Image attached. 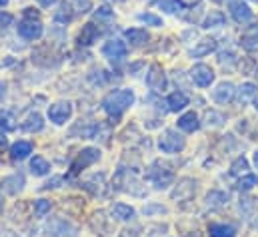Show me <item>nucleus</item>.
Segmentation results:
<instances>
[{"mask_svg":"<svg viewBox=\"0 0 258 237\" xmlns=\"http://www.w3.org/2000/svg\"><path fill=\"white\" fill-rule=\"evenodd\" d=\"M148 229H152V231H166L168 227H166V225H150ZM156 235H160V233H150V235H146V237H156Z\"/></svg>","mask_w":258,"mask_h":237,"instance_id":"49530a36","label":"nucleus"},{"mask_svg":"<svg viewBox=\"0 0 258 237\" xmlns=\"http://www.w3.org/2000/svg\"><path fill=\"white\" fill-rule=\"evenodd\" d=\"M6 4H8V0H0V8H2V6H6Z\"/></svg>","mask_w":258,"mask_h":237,"instance_id":"603ef678","label":"nucleus"},{"mask_svg":"<svg viewBox=\"0 0 258 237\" xmlns=\"http://www.w3.org/2000/svg\"><path fill=\"white\" fill-rule=\"evenodd\" d=\"M256 183H258L256 176H252V174H244L242 178L238 179V183H236V189H238V191H250V189H252Z\"/></svg>","mask_w":258,"mask_h":237,"instance_id":"f704fd0d","label":"nucleus"},{"mask_svg":"<svg viewBox=\"0 0 258 237\" xmlns=\"http://www.w3.org/2000/svg\"><path fill=\"white\" fill-rule=\"evenodd\" d=\"M216 46H218V42H216L214 38H202V40L196 42V46H194L188 54H190V58H204V56H208L210 52H214Z\"/></svg>","mask_w":258,"mask_h":237,"instance_id":"f3484780","label":"nucleus"},{"mask_svg":"<svg viewBox=\"0 0 258 237\" xmlns=\"http://www.w3.org/2000/svg\"><path fill=\"white\" fill-rule=\"evenodd\" d=\"M222 26H226V16L220 10H210L204 16V20H202V28H206V30H210V28H222Z\"/></svg>","mask_w":258,"mask_h":237,"instance_id":"6ab92c4d","label":"nucleus"},{"mask_svg":"<svg viewBox=\"0 0 258 237\" xmlns=\"http://www.w3.org/2000/svg\"><path fill=\"white\" fill-rule=\"evenodd\" d=\"M166 106L170 112H180L188 106V96L184 92H172L168 98H166Z\"/></svg>","mask_w":258,"mask_h":237,"instance_id":"4be33fe9","label":"nucleus"},{"mask_svg":"<svg viewBox=\"0 0 258 237\" xmlns=\"http://www.w3.org/2000/svg\"><path fill=\"white\" fill-rule=\"evenodd\" d=\"M168 209L164 207V205H158V203H148L146 207H144V213L146 215H152V213H166Z\"/></svg>","mask_w":258,"mask_h":237,"instance_id":"ea45409f","label":"nucleus"},{"mask_svg":"<svg viewBox=\"0 0 258 237\" xmlns=\"http://www.w3.org/2000/svg\"><path fill=\"white\" fill-rule=\"evenodd\" d=\"M228 201H230L228 191L212 189V191L206 193V205H210V207H224V205H228Z\"/></svg>","mask_w":258,"mask_h":237,"instance_id":"aec40b11","label":"nucleus"},{"mask_svg":"<svg viewBox=\"0 0 258 237\" xmlns=\"http://www.w3.org/2000/svg\"><path fill=\"white\" fill-rule=\"evenodd\" d=\"M234 60H236V56H234V52H220L218 54V62L222 64V66H226V64H234Z\"/></svg>","mask_w":258,"mask_h":237,"instance_id":"a19ab883","label":"nucleus"},{"mask_svg":"<svg viewBox=\"0 0 258 237\" xmlns=\"http://www.w3.org/2000/svg\"><path fill=\"white\" fill-rule=\"evenodd\" d=\"M178 128L182 132H186V134H192V132H196L200 128V120H198V116L194 112H186V114H182L178 118Z\"/></svg>","mask_w":258,"mask_h":237,"instance_id":"393cba45","label":"nucleus"},{"mask_svg":"<svg viewBox=\"0 0 258 237\" xmlns=\"http://www.w3.org/2000/svg\"><path fill=\"white\" fill-rule=\"evenodd\" d=\"M214 70L208 66V64H194L192 70H190V78L198 88H208L212 82H214Z\"/></svg>","mask_w":258,"mask_h":237,"instance_id":"9d476101","label":"nucleus"},{"mask_svg":"<svg viewBox=\"0 0 258 237\" xmlns=\"http://www.w3.org/2000/svg\"><path fill=\"white\" fill-rule=\"evenodd\" d=\"M0 237H12L10 231H0Z\"/></svg>","mask_w":258,"mask_h":237,"instance_id":"8fccbe9b","label":"nucleus"},{"mask_svg":"<svg viewBox=\"0 0 258 237\" xmlns=\"http://www.w3.org/2000/svg\"><path fill=\"white\" fill-rule=\"evenodd\" d=\"M94 16H96V20H114V10L108 6H100L94 12Z\"/></svg>","mask_w":258,"mask_h":237,"instance_id":"4c0bfd02","label":"nucleus"},{"mask_svg":"<svg viewBox=\"0 0 258 237\" xmlns=\"http://www.w3.org/2000/svg\"><path fill=\"white\" fill-rule=\"evenodd\" d=\"M166 74H164V68L160 64H150L148 72H146V86L152 90V92H162L166 90Z\"/></svg>","mask_w":258,"mask_h":237,"instance_id":"0eeeda50","label":"nucleus"},{"mask_svg":"<svg viewBox=\"0 0 258 237\" xmlns=\"http://www.w3.org/2000/svg\"><path fill=\"white\" fill-rule=\"evenodd\" d=\"M40 6H44V8H50V6H54L58 0H36Z\"/></svg>","mask_w":258,"mask_h":237,"instance_id":"09e8293b","label":"nucleus"},{"mask_svg":"<svg viewBox=\"0 0 258 237\" xmlns=\"http://www.w3.org/2000/svg\"><path fill=\"white\" fill-rule=\"evenodd\" d=\"M14 22V16L10 12H0V32H4L8 26H12Z\"/></svg>","mask_w":258,"mask_h":237,"instance_id":"58836bf2","label":"nucleus"},{"mask_svg":"<svg viewBox=\"0 0 258 237\" xmlns=\"http://www.w3.org/2000/svg\"><path fill=\"white\" fill-rule=\"evenodd\" d=\"M100 28L94 24V22H88V24H84L82 26V30L78 32V36H76V42H78V46H92L96 40H98V36H100Z\"/></svg>","mask_w":258,"mask_h":237,"instance_id":"4468645a","label":"nucleus"},{"mask_svg":"<svg viewBox=\"0 0 258 237\" xmlns=\"http://www.w3.org/2000/svg\"><path fill=\"white\" fill-rule=\"evenodd\" d=\"M148 178L154 183L156 189H166L174 181V174L168 166H162L160 162H156V164H152V168L148 172Z\"/></svg>","mask_w":258,"mask_h":237,"instance_id":"20e7f679","label":"nucleus"},{"mask_svg":"<svg viewBox=\"0 0 258 237\" xmlns=\"http://www.w3.org/2000/svg\"><path fill=\"white\" fill-rule=\"evenodd\" d=\"M164 12H168V14H176V12H180V10H186V4L182 2V0H160V4H158Z\"/></svg>","mask_w":258,"mask_h":237,"instance_id":"2f4dec72","label":"nucleus"},{"mask_svg":"<svg viewBox=\"0 0 258 237\" xmlns=\"http://www.w3.org/2000/svg\"><path fill=\"white\" fill-rule=\"evenodd\" d=\"M254 108L258 110V98H254Z\"/></svg>","mask_w":258,"mask_h":237,"instance_id":"5fc2aeb1","label":"nucleus"},{"mask_svg":"<svg viewBox=\"0 0 258 237\" xmlns=\"http://www.w3.org/2000/svg\"><path fill=\"white\" fill-rule=\"evenodd\" d=\"M254 166H256V170H258V152H254Z\"/></svg>","mask_w":258,"mask_h":237,"instance_id":"3c124183","label":"nucleus"},{"mask_svg":"<svg viewBox=\"0 0 258 237\" xmlns=\"http://www.w3.org/2000/svg\"><path fill=\"white\" fill-rule=\"evenodd\" d=\"M240 46L248 52H256L258 50V24L254 26H246L240 34Z\"/></svg>","mask_w":258,"mask_h":237,"instance_id":"2eb2a0df","label":"nucleus"},{"mask_svg":"<svg viewBox=\"0 0 258 237\" xmlns=\"http://www.w3.org/2000/svg\"><path fill=\"white\" fill-rule=\"evenodd\" d=\"M30 172H32L34 176L42 178V176L50 174V164H48L42 156H34V158L30 160Z\"/></svg>","mask_w":258,"mask_h":237,"instance_id":"c756f323","label":"nucleus"},{"mask_svg":"<svg viewBox=\"0 0 258 237\" xmlns=\"http://www.w3.org/2000/svg\"><path fill=\"white\" fill-rule=\"evenodd\" d=\"M256 227H258V223H256Z\"/></svg>","mask_w":258,"mask_h":237,"instance_id":"4d7b16f0","label":"nucleus"},{"mask_svg":"<svg viewBox=\"0 0 258 237\" xmlns=\"http://www.w3.org/2000/svg\"><path fill=\"white\" fill-rule=\"evenodd\" d=\"M110 215L114 217V219H118V221H132L134 217H136V209L128 205V203H122V201H116V203H112V207H110Z\"/></svg>","mask_w":258,"mask_h":237,"instance_id":"dca6fc26","label":"nucleus"},{"mask_svg":"<svg viewBox=\"0 0 258 237\" xmlns=\"http://www.w3.org/2000/svg\"><path fill=\"white\" fill-rule=\"evenodd\" d=\"M228 12H230L232 20L238 22V24H246V22H250L252 16H254L252 8H250L244 0H228Z\"/></svg>","mask_w":258,"mask_h":237,"instance_id":"1a4fd4ad","label":"nucleus"},{"mask_svg":"<svg viewBox=\"0 0 258 237\" xmlns=\"http://www.w3.org/2000/svg\"><path fill=\"white\" fill-rule=\"evenodd\" d=\"M236 98V86L232 82H220L212 90V100L216 104H230Z\"/></svg>","mask_w":258,"mask_h":237,"instance_id":"ddd939ff","label":"nucleus"},{"mask_svg":"<svg viewBox=\"0 0 258 237\" xmlns=\"http://www.w3.org/2000/svg\"><path fill=\"white\" fill-rule=\"evenodd\" d=\"M126 54H128V46H126V42L120 40V38H112V40H108V42L102 46V56L112 60V62L124 60Z\"/></svg>","mask_w":258,"mask_h":237,"instance_id":"6e6552de","label":"nucleus"},{"mask_svg":"<svg viewBox=\"0 0 258 237\" xmlns=\"http://www.w3.org/2000/svg\"><path fill=\"white\" fill-rule=\"evenodd\" d=\"M80 187L88 189L92 195H102L104 193V174H94L92 178H88Z\"/></svg>","mask_w":258,"mask_h":237,"instance_id":"b1692460","label":"nucleus"},{"mask_svg":"<svg viewBox=\"0 0 258 237\" xmlns=\"http://www.w3.org/2000/svg\"><path fill=\"white\" fill-rule=\"evenodd\" d=\"M0 185H2V189H4L6 193L14 195V193L22 191V187H24V178H22L20 174H14V176H8V178L2 179Z\"/></svg>","mask_w":258,"mask_h":237,"instance_id":"5701e85b","label":"nucleus"},{"mask_svg":"<svg viewBox=\"0 0 258 237\" xmlns=\"http://www.w3.org/2000/svg\"><path fill=\"white\" fill-rule=\"evenodd\" d=\"M196 193V179L192 178H182L176 181L174 189L170 191V199L172 201H190Z\"/></svg>","mask_w":258,"mask_h":237,"instance_id":"39448f33","label":"nucleus"},{"mask_svg":"<svg viewBox=\"0 0 258 237\" xmlns=\"http://www.w3.org/2000/svg\"><path fill=\"white\" fill-rule=\"evenodd\" d=\"M212 2H216V4H222V2H226V0H212Z\"/></svg>","mask_w":258,"mask_h":237,"instance_id":"864d4df0","label":"nucleus"},{"mask_svg":"<svg viewBox=\"0 0 258 237\" xmlns=\"http://www.w3.org/2000/svg\"><path fill=\"white\" fill-rule=\"evenodd\" d=\"M158 148L164 154H180L186 148V140L176 130H164L158 138Z\"/></svg>","mask_w":258,"mask_h":237,"instance_id":"f03ea898","label":"nucleus"},{"mask_svg":"<svg viewBox=\"0 0 258 237\" xmlns=\"http://www.w3.org/2000/svg\"><path fill=\"white\" fill-rule=\"evenodd\" d=\"M252 2H258V0H252Z\"/></svg>","mask_w":258,"mask_h":237,"instance_id":"6e6d98bb","label":"nucleus"},{"mask_svg":"<svg viewBox=\"0 0 258 237\" xmlns=\"http://www.w3.org/2000/svg\"><path fill=\"white\" fill-rule=\"evenodd\" d=\"M224 122H226L224 114H220V112H216V110H208V112L204 114V126L218 128V126H222Z\"/></svg>","mask_w":258,"mask_h":237,"instance_id":"473e14b6","label":"nucleus"},{"mask_svg":"<svg viewBox=\"0 0 258 237\" xmlns=\"http://www.w3.org/2000/svg\"><path fill=\"white\" fill-rule=\"evenodd\" d=\"M118 237H138V229H130V227H126V229H122V231L118 233Z\"/></svg>","mask_w":258,"mask_h":237,"instance_id":"a18cd8bd","label":"nucleus"},{"mask_svg":"<svg viewBox=\"0 0 258 237\" xmlns=\"http://www.w3.org/2000/svg\"><path fill=\"white\" fill-rule=\"evenodd\" d=\"M208 233L210 237H236V227L230 223H210Z\"/></svg>","mask_w":258,"mask_h":237,"instance_id":"bb28decb","label":"nucleus"},{"mask_svg":"<svg viewBox=\"0 0 258 237\" xmlns=\"http://www.w3.org/2000/svg\"><path fill=\"white\" fill-rule=\"evenodd\" d=\"M124 38L132 46H142L150 40V34L144 28H128V30H124Z\"/></svg>","mask_w":258,"mask_h":237,"instance_id":"412c9836","label":"nucleus"},{"mask_svg":"<svg viewBox=\"0 0 258 237\" xmlns=\"http://www.w3.org/2000/svg\"><path fill=\"white\" fill-rule=\"evenodd\" d=\"M138 20L140 22H144V24H148V26H162V18L160 16H156V14H152V12H142V14H138Z\"/></svg>","mask_w":258,"mask_h":237,"instance_id":"c9c22d12","label":"nucleus"},{"mask_svg":"<svg viewBox=\"0 0 258 237\" xmlns=\"http://www.w3.org/2000/svg\"><path fill=\"white\" fill-rule=\"evenodd\" d=\"M22 16H24V18H28V20H40V12H38L36 8H32V6H28V8H24V12H22Z\"/></svg>","mask_w":258,"mask_h":237,"instance_id":"37998d69","label":"nucleus"},{"mask_svg":"<svg viewBox=\"0 0 258 237\" xmlns=\"http://www.w3.org/2000/svg\"><path fill=\"white\" fill-rule=\"evenodd\" d=\"M60 183H62V178L60 176H56V178H52L46 185H44V189H54V187H60Z\"/></svg>","mask_w":258,"mask_h":237,"instance_id":"c03bdc74","label":"nucleus"},{"mask_svg":"<svg viewBox=\"0 0 258 237\" xmlns=\"http://www.w3.org/2000/svg\"><path fill=\"white\" fill-rule=\"evenodd\" d=\"M100 160V150L98 148H84L78 152V156L70 164V176H78L82 170L94 166Z\"/></svg>","mask_w":258,"mask_h":237,"instance_id":"7ed1b4c3","label":"nucleus"},{"mask_svg":"<svg viewBox=\"0 0 258 237\" xmlns=\"http://www.w3.org/2000/svg\"><path fill=\"white\" fill-rule=\"evenodd\" d=\"M246 170H248V160H246L244 156L236 158V160L230 164V174H232V176H244Z\"/></svg>","mask_w":258,"mask_h":237,"instance_id":"72a5a7b5","label":"nucleus"},{"mask_svg":"<svg viewBox=\"0 0 258 237\" xmlns=\"http://www.w3.org/2000/svg\"><path fill=\"white\" fill-rule=\"evenodd\" d=\"M6 148H8V138H6V134L0 132V152H4Z\"/></svg>","mask_w":258,"mask_h":237,"instance_id":"de8ad7c7","label":"nucleus"},{"mask_svg":"<svg viewBox=\"0 0 258 237\" xmlns=\"http://www.w3.org/2000/svg\"><path fill=\"white\" fill-rule=\"evenodd\" d=\"M74 14H76L74 4H72V2H68V0H62V2L58 4V8L54 10V22L64 24L66 26V24H70V22H72Z\"/></svg>","mask_w":258,"mask_h":237,"instance_id":"a211bd4d","label":"nucleus"},{"mask_svg":"<svg viewBox=\"0 0 258 237\" xmlns=\"http://www.w3.org/2000/svg\"><path fill=\"white\" fill-rule=\"evenodd\" d=\"M88 223H90V229H92L96 235L104 237L110 233V217H108V213H106L104 209L94 211V213L90 215Z\"/></svg>","mask_w":258,"mask_h":237,"instance_id":"f8f14e48","label":"nucleus"},{"mask_svg":"<svg viewBox=\"0 0 258 237\" xmlns=\"http://www.w3.org/2000/svg\"><path fill=\"white\" fill-rule=\"evenodd\" d=\"M42 128H44V120H42V116H40L38 112L28 114V116H26V120L22 122V130H24V132H30V134L40 132Z\"/></svg>","mask_w":258,"mask_h":237,"instance_id":"cd10ccee","label":"nucleus"},{"mask_svg":"<svg viewBox=\"0 0 258 237\" xmlns=\"http://www.w3.org/2000/svg\"><path fill=\"white\" fill-rule=\"evenodd\" d=\"M134 104V92L128 88H120V90H114L110 94L104 96L102 100V110L110 116V118H120L130 106Z\"/></svg>","mask_w":258,"mask_h":237,"instance_id":"f257e3e1","label":"nucleus"},{"mask_svg":"<svg viewBox=\"0 0 258 237\" xmlns=\"http://www.w3.org/2000/svg\"><path fill=\"white\" fill-rule=\"evenodd\" d=\"M236 94H238V102H240V104H246L248 100H254V96H256V86L250 84V82H246V84H242V86L236 90Z\"/></svg>","mask_w":258,"mask_h":237,"instance_id":"7c9ffc66","label":"nucleus"},{"mask_svg":"<svg viewBox=\"0 0 258 237\" xmlns=\"http://www.w3.org/2000/svg\"><path fill=\"white\" fill-rule=\"evenodd\" d=\"M18 30V36L24 38V40H38L42 34H44V26L40 20H28V18H22L16 26Z\"/></svg>","mask_w":258,"mask_h":237,"instance_id":"423d86ee","label":"nucleus"},{"mask_svg":"<svg viewBox=\"0 0 258 237\" xmlns=\"http://www.w3.org/2000/svg\"><path fill=\"white\" fill-rule=\"evenodd\" d=\"M32 154V144L30 142H24V140H20V142H16L12 148H10V158L12 160H26L28 156Z\"/></svg>","mask_w":258,"mask_h":237,"instance_id":"a878e982","label":"nucleus"},{"mask_svg":"<svg viewBox=\"0 0 258 237\" xmlns=\"http://www.w3.org/2000/svg\"><path fill=\"white\" fill-rule=\"evenodd\" d=\"M238 207H240V213L244 217H254L258 213V197H252V195L242 197L240 203H238Z\"/></svg>","mask_w":258,"mask_h":237,"instance_id":"c85d7f7f","label":"nucleus"},{"mask_svg":"<svg viewBox=\"0 0 258 237\" xmlns=\"http://www.w3.org/2000/svg\"><path fill=\"white\" fill-rule=\"evenodd\" d=\"M72 116V104L70 102H56L52 106H48V120L56 126L66 124Z\"/></svg>","mask_w":258,"mask_h":237,"instance_id":"9b49d317","label":"nucleus"},{"mask_svg":"<svg viewBox=\"0 0 258 237\" xmlns=\"http://www.w3.org/2000/svg\"><path fill=\"white\" fill-rule=\"evenodd\" d=\"M50 207H52V203L48 199H36L34 201V215L36 217H44L50 211Z\"/></svg>","mask_w":258,"mask_h":237,"instance_id":"e433bc0d","label":"nucleus"},{"mask_svg":"<svg viewBox=\"0 0 258 237\" xmlns=\"http://www.w3.org/2000/svg\"><path fill=\"white\" fill-rule=\"evenodd\" d=\"M12 122L14 120H12V116L8 112H0V126H4L6 130H14V124Z\"/></svg>","mask_w":258,"mask_h":237,"instance_id":"79ce46f5","label":"nucleus"}]
</instances>
